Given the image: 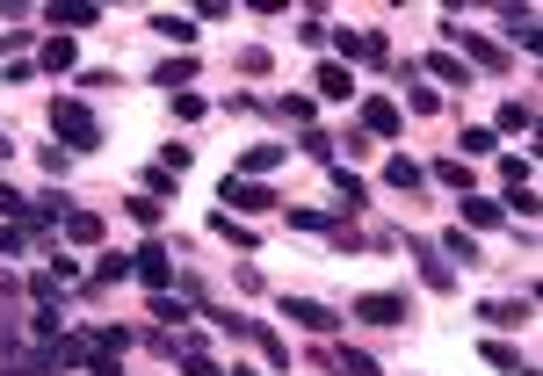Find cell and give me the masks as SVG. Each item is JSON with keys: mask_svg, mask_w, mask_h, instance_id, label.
<instances>
[{"mask_svg": "<svg viewBox=\"0 0 543 376\" xmlns=\"http://www.w3.org/2000/svg\"><path fill=\"white\" fill-rule=\"evenodd\" d=\"M51 138L66 145V152H95V145H102V123H95V109H87V102L58 94V102H51Z\"/></svg>", "mask_w": 543, "mask_h": 376, "instance_id": "obj_1", "label": "cell"}, {"mask_svg": "<svg viewBox=\"0 0 543 376\" xmlns=\"http://www.w3.org/2000/svg\"><path fill=\"white\" fill-rule=\"evenodd\" d=\"M442 37L457 44V58H464V66H486V73H507V44H493V37H478V29H464L457 15H442Z\"/></svg>", "mask_w": 543, "mask_h": 376, "instance_id": "obj_2", "label": "cell"}, {"mask_svg": "<svg viewBox=\"0 0 543 376\" xmlns=\"http://www.w3.org/2000/svg\"><path fill=\"white\" fill-rule=\"evenodd\" d=\"M341 319H362V326H406L413 311H406V297H399V290H362V297L341 311Z\"/></svg>", "mask_w": 543, "mask_h": 376, "instance_id": "obj_3", "label": "cell"}, {"mask_svg": "<svg viewBox=\"0 0 543 376\" xmlns=\"http://www.w3.org/2000/svg\"><path fill=\"white\" fill-rule=\"evenodd\" d=\"M218 203H232L225 217H239V225H247V217H268V210H276V196H268L261 181H239V174H225V181H218Z\"/></svg>", "mask_w": 543, "mask_h": 376, "instance_id": "obj_4", "label": "cell"}, {"mask_svg": "<svg viewBox=\"0 0 543 376\" xmlns=\"http://www.w3.org/2000/svg\"><path fill=\"white\" fill-rule=\"evenodd\" d=\"M283 319H290L297 333H334V326H341V311H334V304H319V297H283Z\"/></svg>", "mask_w": 543, "mask_h": 376, "instance_id": "obj_5", "label": "cell"}, {"mask_svg": "<svg viewBox=\"0 0 543 376\" xmlns=\"http://www.w3.org/2000/svg\"><path fill=\"white\" fill-rule=\"evenodd\" d=\"M131 275L145 282V290H174V261H167V246H160V239H145L138 254H131Z\"/></svg>", "mask_w": 543, "mask_h": 376, "instance_id": "obj_6", "label": "cell"}, {"mask_svg": "<svg viewBox=\"0 0 543 376\" xmlns=\"http://www.w3.org/2000/svg\"><path fill=\"white\" fill-rule=\"evenodd\" d=\"M399 102L391 94H362V138H399Z\"/></svg>", "mask_w": 543, "mask_h": 376, "instance_id": "obj_7", "label": "cell"}, {"mask_svg": "<svg viewBox=\"0 0 543 376\" xmlns=\"http://www.w3.org/2000/svg\"><path fill=\"white\" fill-rule=\"evenodd\" d=\"M529 311H536V297H486V304H478V319L500 326V333H515V326H529Z\"/></svg>", "mask_w": 543, "mask_h": 376, "instance_id": "obj_8", "label": "cell"}, {"mask_svg": "<svg viewBox=\"0 0 543 376\" xmlns=\"http://www.w3.org/2000/svg\"><path fill=\"white\" fill-rule=\"evenodd\" d=\"M536 131V102L529 94H507L500 102V123H493V138H529Z\"/></svg>", "mask_w": 543, "mask_h": 376, "instance_id": "obj_9", "label": "cell"}, {"mask_svg": "<svg viewBox=\"0 0 543 376\" xmlns=\"http://www.w3.org/2000/svg\"><path fill=\"white\" fill-rule=\"evenodd\" d=\"M145 29H153V37H167V44H181V51L196 44V15H174V8H153V15H145Z\"/></svg>", "mask_w": 543, "mask_h": 376, "instance_id": "obj_10", "label": "cell"}, {"mask_svg": "<svg viewBox=\"0 0 543 376\" xmlns=\"http://www.w3.org/2000/svg\"><path fill=\"white\" fill-rule=\"evenodd\" d=\"M457 217L471 232H493V225H507V210H500V196H457Z\"/></svg>", "mask_w": 543, "mask_h": 376, "instance_id": "obj_11", "label": "cell"}, {"mask_svg": "<svg viewBox=\"0 0 543 376\" xmlns=\"http://www.w3.org/2000/svg\"><path fill=\"white\" fill-rule=\"evenodd\" d=\"M406 246H413V254H420V282H428V290H457V268H449V261L435 254L428 239H406Z\"/></svg>", "mask_w": 543, "mask_h": 376, "instance_id": "obj_12", "label": "cell"}, {"mask_svg": "<svg viewBox=\"0 0 543 376\" xmlns=\"http://www.w3.org/2000/svg\"><path fill=\"white\" fill-rule=\"evenodd\" d=\"M290 160V145H247L239 152V181H261V174H276Z\"/></svg>", "mask_w": 543, "mask_h": 376, "instance_id": "obj_13", "label": "cell"}, {"mask_svg": "<svg viewBox=\"0 0 543 376\" xmlns=\"http://www.w3.org/2000/svg\"><path fill=\"white\" fill-rule=\"evenodd\" d=\"M95 22H102L95 0H58V8H51V29H58V37H66V29H95Z\"/></svg>", "mask_w": 543, "mask_h": 376, "instance_id": "obj_14", "label": "cell"}, {"mask_svg": "<svg viewBox=\"0 0 543 376\" xmlns=\"http://www.w3.org/2000/svg\"><path fill=\"white\" fill-rule=\"evenodd\" d=\"M203 319L218 326V333H232V340H254L261 333V319H247V311H232V304H203Z\"/></svg>", "mask_w": 543, "mask_h": 376, "instance_id": "obj_15", "label": "cell"}, {"mask_svg": "<svg viewBox=\"0 0 543 376\" xmlns=\"http://www.w3.org/2000/svg\"><path fill=\"white\" fill-rule=\"evenodd\" d=\"M312 87H319V94H326V102H348V94H355V73H348V66H341V58H326V66H319V73H312Z\"/></svg>", "mask_w": 543, "mask_h": 376, "instance_id": "obj_16", "label": "cell"}, {"mask_svg": "<svg viewBox=\"0 0 543 376\" xmlns=\"http://www.w3.org/2000/svg\"><path fill=\"white\" fill-rule=\"evenodd\" d=\"M435 254H442V261H464V268H478V239H471L464 225H449V232L435 239Z\"/></svg>", "mask_w": 543, "mask_h": 376, "instance_id": "obj_17", "label": "cell"}, {"mask_svg": "<svg viewBox=\"0 0 543 376\" xmlns=\"http://www.w3.org/2000/svg\"><path fill=\"white\" fill-rule=\"evenodd\" d=\"M500 29H507V44L536 51V8H500Z\"/></svg>", "mask_w": 543, "mask_h": 376, "instance_id": "obj_18", "label": "cell"}, {"mask_svg": "<svg viewBox=\"0 0 543 376\" xmlns=\"http://www.w3.org/2000/svg\"><path fill=\"white\" fill-rule=\"evenodd\" d=\"M420 181H428V167H420V160H406V152H399V160H384V188H399V196H413Z\"/></svg>", "mask_w": 543, "mask_h": 376, "instance_id": "obj_19", "label": "cell"}, {"mask_svg": "<svg viewBox=\"0 0 543 376\" xmlns=\"http://www.w3.org/2000/svg\"><path fill=\"white\" fill-rule=\"evenodd\" d=\"M478 355H486L493 369H507V376H536V362H529L522 348H507V340H486V348H478Z\"/></svg>", "mask_w": 543, "mask_h": 376, "instance_id": "obj_20", "label": "cell"}, {"mask_svg": "<svg viewBox=\"0 0 543 376\" xmlns=\"http://www.w3.org/2000/svg\"><path fill=\"white\" fill-rule=\"evenodd\" d=\"M428 80H442V87H471V66H464L457 51H435V58H428Z\"/></svg>", "mask_w": 543, "mask_h": 376, "instance_id": "obj_21", "label": "cell"}, {"mask_svg": "<svg viewBox=\"0 0 543 376\" xmlns=\"http://www.w3.org/2000/svg\"><path fill=\"white\" fill-rule=\"evenodd\" d=\"M66 239L73 246H102V217L95 210H66Z\"/></svg>", "mask_w": 543, "mask_h": 376, "instance_id": "obj_22", "label": "cell"}, {"mask_svg": "<svg viewBox=\"0 0 543 376\" xmlns=\"http://www.w3.org/2000/svg\"><path fill=\"white\" fill-rule=\"evenodd\" d=\"M189 80H196V58H189V51H181V58H167V66L153 73V87H167V94H181Z\"/></svg>", "mask_w": 543, "mask_h": 376, "instance_id": "obj_23", "label": "cell"}, {"mask_svg": "<svg viewBox=\"0 0 543 376\" xmlns=\"http://www.w3.org/2000/svg\"><path fill=\"white\" fill-rule=\"evenodd\" d=\"M428 174H435L442 188H457V196H471V160H457V152H449V160H435Z\"/></svg>", "mask_w": 543, "mask_h": 376, "instance_id": "obj_24", "label": "cell"}, {"mask_svg": "<svg viewBox=\"0 0 543 376\" xmlns=\"http://www.w3.org/2000/svg\"><path fill=\"white\" fill-rule=\"evenodd\" d=\"M493 152H500V138L486 131V123H464V152L457 160H493Z\"/></svg>", "mask_w": 543, "mask_h": 376, "instance_id": "obj_25", "label": "cell"}, {"mask_svg": "<svg viewBox=\"0 0 543 376\" xmlns=\"http://www.w3.org/2000/svg\"><path fill=\"white\" fill-rule=\"evenodd\" d=\"M0 217H8V225H22V232H29V217H37V203H29L22 188H8V181H0Z\"/></svg>", "mask_w": 543, "mask_h": 376, "instance_id": "obj_26", "label": "cell"}, {"mask_svg": "<svg viewBox=\"0 0 543 376\" xmlns=\"http://www.w3.org/2000/svg\"><path fill=\"white\" fill-rule=\"evenodd\" d=\"M73 66H80L73 37H44V73H73Z\"/></svg>", "mask_w": 543, "mask_h": 376, "instance_id": "obj_27", "label": "cell"}, {"mask_svg": "<svg viewBox=\"0 0 543 376\" xmlns=\"http://www.w3.org/2000/svg\"><path fill=\"white\" fill-rule=\"evenodd\" d=\"M124 210H131V225H145V232H160V217H167V203H160V196H145V188H138Z\"/></svg>", "mask_w": 543, "mask_h": 376, "instance_id": "obj_28", "label": "cell"}, {"mask_svg": "<svg viewBox=\"0 0 543 376\" xmlns=\"http://www.w3.org/2000/svg\"><path fill=\"white\" fill-rule=\"evenodd\" d=\"M124 275H131V254H102L95 275H87V290H109V282H124Z\"/></svg>", "mask_w": 543, "mask_h": 376, "instance_id": "obj_29", "label": "cell"}, {"mask_svg": "<svg viewBox=\"0 0 543 376\" xmlns=\"http://www.w3.org/2000/svg\"><path fill=\"white\" fill-rule=\"evenodd\" d=\"M254 348H261L268 369H290V340H283V333H268V326H261V333H254Z\"/></svg>", "mask_w": 543, "mask_h": 376, "instance_id": "obj_30", "label": "cell"}, {"mask_svg": "<svg viewBox=\"0 0 543 376\" xmlns=\"http://www.w3.org/2000/svg\"><path fill=\"white\" fill-rule=\"evenodd\" d=\"M276 116H283V123H297V131H312V94H283Z\"/></svg>", "mask_w": 543, "mask_h": 376, "instance_id": "obj_31", "label": "cell"}, {"mask_svg": "<svg viewBox=\"0 0 543 376\" xmlns=\"http://www.w3.org/2000/svg\"><path fill=\"white\" fill-rule=\"evenodd\" d=\"M334 376H384V369H377V355L348 348V355H334Z\"/></svg>", "mask_w": 543, "mask_h": 376, "instance_id": "obj_32", "label": "cell"}, {"mask_svg": "<svg viewBox=\"0 0 543 376\" xmlns=\"http://www.w3.org/2000/svg\"><path fill=\"white\" fill-rule=\"evenodd\" d=\"M406 109H413V116H435V109H442V94H435V87H420V80L406 73Z\"/></svg>", "mask_w": 543, "mask_h": 376, "instance_id": "obj_33", "label": "cell"}, {"mask_svg": "<svg viewBox=\"0 0 543 376\" xmlns=\"http://www.w3.org/2000/svg\"><path fill=\"white\" fill-rule=\"evenodd\" d=\"M44 268H51V282H58V290H80V282H87V275H80V261H73V254H51V261H44Z\"/></svg>", "mask_w": 543, "mask_h": 376, "instance_id": "obj_34", "label": "cell"}, {"mask_svg": "<svg viewBox=\"0 0 543 376\" xmlns=\"http://www.w3.org/2000/svg\"><path fill=\"white\" fill-rule=\"evenodd\" d=\"M153 319H167V326L181 333V319H189V304H181L174 290H153Z\"/></svg>", "mask_w": 543, "mask_h": 376, "instance_id": "obj_35", "label": "cell"}, {"mask_svg": "<svg viewBox=\"0 0 543 376\" xmlns=\"http://www.w3.org/2000/svg\"><path fill=\"white\" fill-rule=\"evenodd\" d=\"M0 376H51V362H44V348H37V355H8V362H0Z\"/></svg>", "mask_w": 543, "mask_h": 376, "instance_id": "obj_36", "label": "cell"}, {"mask_svg": "<svg viewBox=\"0 0 543 376\" xmlns=\"http://www.w3.org/2000/svg\"><path fill=\"white\" fill-rule=\"evenodd\" d=\"M500 181H507V196L529 188V160H522V152H500Z\"/></svg>", "mask_w": 543, "mask_h": 376, "instance_id": "obj_37", "label": "cell"}, {"mask_svg": "<svg viewBox=\"0 0 543 376\" xmlns=\"http://www.w3.org/2000/svg\"><path fill=\"white\" fill-rule=\"evenodd\" d=\"M362 66H391V37H377V29H362Z\"/></svg>", "mask_w": 543, "mask_h": 376, "instance_id": "obj_38", "label": "cell"}, {"mask_svg": "<svg viewBox=\"0 0 543 376\" xmlns=\"http://www.w3.org/2000/svg\"><path fill=\"white\" fill-rule=\"evenodd\" d=\"M37 160H44V174H51V181H66V174H73V152H66V145H44Z\"/></svg>", "mask_w": 543, "mask_h": 376, "instance_id": "obj_39", "label": "cell"}, {"mask_svg": "<svg viewBox=\"0 0 543 376\" xmlns=\"http://www.w3.org/2000/svg\"><path fill=\"white\" fill-rule=\"evenodd\" d=\"M210 232H218V239H232V246H254V232H247V225H239V217H225V210H218V217H210Z\"/></svg>", "mask_w": 543, "mask_h": 376, "instance_id": "obj_40", "label": "cell"}, {"mask_svg": "<svg viewBox=\"0 0 543 376\" xmlns=\"http://www.w3.org/2000/svg\"><path fill=\"white\" fill-rule=\"evenodd\" d=\"M326 44L341 51V66H355V58H362V29H334V37H326Z\"/></svg>", "mask_w": 543, "mask_h": 376, "instance_id": "obj_41", "label": "cell"}, {"mask_svg": "<svg viewBox=\"0 0 543 376\" xmlns=\"http://www.w3.org/2000/svg\"><path fill=\"white\" fill-rule=\"evenodd\" d=\"M276 58H268V44H239V73H268Z\"/></svg>", "mask_w": 543, "mask_h": 376, "instance_id": "obj_42", "label": "cell"}, {"mask_svg": "<svg viewBox=\"0 0 543 376\" xmlns=\"http://www.w3.org/2000/svg\"><path fill=\"white\" fill-rule=\"evenodd\" d=\"M326 37H334V29H326V15H305V22H297V44H312V51H319Z\"/></svg>", "mask_w": 543, "mask_h": 376, "instance_id": "obj_43", "label": "cell"}, {"mask_svg": "<svg viewBox=\"0 0 543 376\" xmlns=\"http://www.w3.org/2000/svg\"><path fill=\"white\" fill-rule=\"evenodd\" d=\"M203 109H210V102H203V94H189V87H181V94H174V116H181V123H196Z\"/></svg>", "mask_w": 543, "mask_h": 376, "instance_id": "obj_44", "label": "cell"}, {"mask_svg": "<svg viewBox=\"0 0 543 376\" xmlns=\"http://www.w3.org/2000/svg\"><path fill=\"white\" fill-rule=\"evenodd\" d=\"M189 160H196L189 145H160V167H167V174H189Z\"/></svg>", "mask_w": 543, "mask_h": 376, "instance_id": "obj_45", "label": "cell"}, {"mask_svg": "<svg viewBox=\"0 0 543 376\" xmlns=\"http://www.w3.org/2000/svg\"><path fill=\"white\" fill-rule=\"evenodd\" d=\"M305 152H312V160H326V167H334V152H341V145L326 138V131H305Z\"/></svg>", "mask_w": 543, "mask_h": 376, "instance_id": "obj_46", "label": "cell"}, {"mask_svg": "<svg viewBox=\"0 0 543 376\" xmlns=\"http://www.w3.org/2000/svg\"><path fill=\"white\" fill-rule=\"evenodd\" d=\"M29 297H37V304H58V282H51V268H37V275H29Z\"/></svg>", "mask_w": 543, "mask_h": 376, "instance_id": "obj_47", "label": "cell"}, {"mask_svg": "<svg viewBox=\"0 0 543 376\" xmlns=\"http://www.w3.org/2000/svg\"><path fill=\"white\" fill-rule=\"evenodd\" d=\"M181 376H225V369L210 362V355H181Z\"/></svg>", "mask_w": 543, "mask_h": 376, "instance_id": "obj_48", "label": "cell"}, {"mask_svg": "<svg viewBox=\"0 0 543 376\" xmlns=\"http://www.w3.org/2000/svg\"><path fill=\"white\" fill-rule=\"evenodd\" d=\"M15 290H22V282H15V275H8V268H0V304H8V297H15Z\"/></svg>", "mask_w": 543, "mask_h": 376, "instance_id": "obj_49", "label": "cell"}, {"mask_svg": "<svg viewBox=\"0 0 543 376\" xmlns=\"http://www.w3.org/2000/svg\"><path fill=\"white\" fill-rule=\"evenodd\" d=\"M8 160H15V138H8V131H0V167H8Z\"/></svg>", "mask_w": 543, "mask_h": 376, "instance_id": "obj_50", "label": "cell"}, {"mask_svg": "<svg viewBox=\"0 0 543 376\" xmlns=\"http://www.w3.org/2000/svg\"><path fill=\"white\" fill-rule=\"evenodd\" d=\"M225 376H254V369H225Z\"/></svg>", "mask_w": 543, "mask_h": 376, "instance_id": "obj_51", "label": "cell"}]
</instances>
